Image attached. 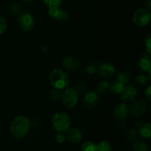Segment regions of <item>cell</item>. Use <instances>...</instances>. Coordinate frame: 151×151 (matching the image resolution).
Wrapping results in <instances>:
<instances>
[{"label":"cell","instance_id":"1","mask_svg":"<svg viewBox=\"0 0 151 151\" xmlns=\"http://www.w3.org/2000/svg\"><path fill=\"white\" fill-rule=\"evenodd\" d=\"M30 127L31 122L27 117L24 115H19L13 118L10 124V130L12 135L16 139H20L27 135Z\"/></svg>","mask_w":151,"mask_h":151},{"label":"cell","instance_id":"2","mask_svg":"<svg viewBox=\"0 0 151 151\" xmlns=\"http://www.w3.org/2000/svg\"><path fill=\"white\" fill-rule=\"evenodd\" d=\"M50 81L52 86L57 90H65L69 84V78L67 73L60 68L52 70L50 74Z\"/></svg>","mask_w":151,"mask_h":151},{"label":"cell","instance_id":"3","mask_svg":"<svg viewBox=\"0 0 151 151\" xmlns=\"http://www.w3.org/2000/svg\"><path fill=\"white\" fill-rule=\"evenodd\" d=\"M52 124L56 131L64 133L71 126L70 117L65 113H57L52 118Z\"/></svg>","mask_w":151,"mask_h":151},{"label":"cell","instance_id":"4","mask_svg":"<svg viewBox=\"0 0 151 151\" xmlns=\"http://www.w3.org/2000/svg\"><path fill=\"white\" fill-rule=\"evenodd\" d=\"M62 102L66 107H74L78 102V93L74 88L67 87L62 94Z\"/></svg>","mask_w":151,"mask_h":151},{"label":"cell","instance_id":"5","mask_svg":"<svg viewBox=\"0 0 151 151\" xmlns=\"http://www.w3.org/2000/svg\"><path fill=\"white\" fill-rule=\"evenodd\" d=\"M151 15L149 10L145 8H140L136 10L133 15V21L139 27H145L149 24Z\"/></svg>","mask_w":151,"mask_h":151},{"label":"cell","instance_id":"6","mask_svg":"<svg viewBox=\"0 0 151 151\" xmlns=\"http://www.w3.org/2000/svg\"><path fill=\"white\" fill-rule=\"evenodd\" d=\"M18 25L24 31H30L33 29L35 22L32 14L28 12H22L18 16Z\"/></svg>","mask_w":151,"mask_h":151},{"label":"cell","instance_id":"7","mask_svg":"<svg viewBox=\"0 0 151 151\" xmlns=\"http://www.w3.org/2000/svg\"><path fill=\"white\" fill-rule=\"evenodd\" d=\"M99 76L105 79L111 78L115 73V68L111 63L105 62L101 64L97 69Z\"/></svg>","mask_w":151,"mask_h":151},{"label":"cell","instance_id":"8","mask_svg":"<svg viewBox=\"0 0 151 151\" xmlns=\"http://www.w3.org/2000/svg\"><path fill=\"white\" fill-rule=\"evenodd\" d=\"M147 110V102L143 99H139L134 102L130 109L131 115L134 117H141Z\"/></svg>","mask_w":151,"mask_h":151},{"label":"cell","instance_id":"9","mask_svg":"<svg viewBox=\"0 0 151 151\" xmlns=\"http://www.w3.org/2000/svg\"><path fill=\"white\" fill-rule=\"evenodd\" d=\"M138 91L135 87L132 85L125 86L120 93V98L123 102H131L137 99Z\"/></svg>","mask_w":151,"mask_h":151},{"label":"cell","instance_id":"10","mask_svg":"<svg viewBox=\"0 0 151 151\" xmlns=\"http://www.w3.org/2000/svg\"><path fill=\"white\" fill-rule=\"evenodd\" d=\"M98 93L96 91L91 90V91L87 92L84 95L83 98V102L87 109H92L97 105V102H98Z\"/></svg>","mask_w":151,"mask_h":151},{"label":"cell","instance_id":"11","mask_svg":"<svg viewBox=\"0 0 151 151\" xmlns=\"http://www.w3.org/2000/svg\"><path fill=\"white\" fill-rule=\"evenodd\" d=\"M63 67L67 71H75L81 66V60L73 56H69L63 60Z\"/></svg>","mask_w":151,"mask_h":151},{"label":"cell","instance_id":"12","mask_svg":"<svg viewBox=\"0 0 151 151\" xmlns=\"http://www.w3.org/2000/svg\"><path fill=\"white\" fill-rule=\"evenodd\" d=\"M129 112V107L127 105V104H118L114 110V116L117 120H124L128 117Z\"/></svg>","mask_w":151,"mask_h":151},{"label":"cell","instance_id":"13","mask_svg":"<svg viewBox=\"0 0 151 151\" xmlns=\"http://www.w3.org/2000/svg\"><path fill=\"white\" fill-rule=\"evenodd\" d=\"M138 68L142 71H149L151 70V60L150 54L143 53L138 60Z\"/></svg>","mask_w":151,"mask_h":151},{"label":"cell","instance_id":"14","mask_svg":"<svg viewBox=\"0 0 151 151\" xmlns=\"http://www.w3.org/2000/svg\"><path fill=\"white\" fill-rule=\"evenodd\" d=\"M67 134L66 135V139L72 143H78L81 142L83 138V133L78 128H72L67 130Z\"/></svg>","mask_w":151,"mask_h":151},{"label":"cell","instance_id":"15","mask_svg":"<svg viewBox=\"0 0 151 151\" xmlns=\"http://www.w3.org/2000/svg\"><path fill=\"white\" fill-rule=\"evenodd\" d=\"M139 133L142 138L147 139H150L151 136V124L150 123L147 122L143 124H139Z\"/></svg>","mask_w":151,"mask_h":151},{"label":"cell","instance_id":"16","mask_svg":"<svg viewBox=\"0 0 151 151\" xmlns=\"http://www.w3.org/2000/svg\"><path fill=\"white\" fill-rule=\"evenodd\" d=\"M124 87H125L124 84H122L119 81L116 80V81H112L109 84V90L113 94H120L121 92L123 90Z\"/></svg>","mask_w":151,"mask_h":151},{"label":"cell","instance_id":"17","mask_svg":"<svg viewBox=\"0 0 151 151\" xmlns=\"http://www.w3.org/2000/svg\"><path fill=\"white\" fill-rule=\"evenodd\" d=\"M117 81H119L124 85H126L131 81V76H130L128 73L125 72V71H122V72H119L118 73Z\"/></svg>","mask_w":151,"mask_h":151},{"label":"cell","instance_id":"18","mask_svg":"<svg viewBox=\"0 0 151 151\" xmlns=\"http://www.w3.org/2000/svg\"><path fill=\"white\" fill-rule=\"evenodd\" d=\"M134 151H147V145L144 141L137 140L133 144Z\"/></svg>","mask_w":151,"mask_h":151},{"label":"cell","instance_id":"19","mask_svg":"<svg viewBox=\"0 0 151 151\" xmlns=\"http://www.w3.org/2000/svg\"><path fill=\"white\" fill-rule=\"evenodd\" d=\"M97 145V151H112V146L108 141H102Z\"/></svg>","mask_w":151,"mask_h":151},{"label":"cell","instance_id":"20","mask_svg":"<svg viewBox=\"0 0 151 151\" xmlns=\"http://www.w3.org/2000/svg\"><path fill=\"white\" fill-rule=\"evenodd\" d=\"M110 83L107 81H101L97 85V93L100 94H104L109 90Z\"/></svg>","mask_w":151,"mask_h":151},{"label":"cell","instance_id":"21","mask_svg":"<svg viewBox=\"0 0 151 151\" xmlns=\"http://www.w3.org/2000/svg\"><path fill=\"white\" fill-rule=\"evenodd\" d=\"M54 19L58 21V22H66V21L69 20V15H68V13L64 10H62V9L60 8L58 13H57V15L54 18Z\"/></svg>","mask_w":151,"mask_h":151},{"label":"cell","instance_id":"22","mask_svg":"<svg viewBox=\"0 0 151 151\" xmlns=\"http://www.w3.org/2000/svg\"><path fill=\"white\" fill-rule=\"evenodd\" d=\"M81 151H97V145L91 142H86L83 144Z\"/></svg>","mask_w":151,"mask_h":151},{"label":"cell","instance_id":"23","mask_svg":"<svg viewBox=\"0 0 151 151\" xmlns=\"http://www.w3.org/2000/svg\"><path fill=\"white\" fill-rule=\"evenodd\" d=\"M46 7H60L61 5L62 0H42Z\"/></svg>","mask_w":151,"mask_h":151},{"label":"cell","instance_id":"24","mask_svg":"<svg viewBox=\"0 0 151 151\" xmlns=\"http://www.w3.org/2000/svg\"><path fill=\"white\" fill-rule=\"evenodd\" d=\"M147 76L143 74H140L136 76L135 78V84L138 87H143L147 83Z\"/></svg>","mask_w":151,"mask_h":151},{"label":"cell","instance_id":"25","mask_svg":"<svg viewBox=\"0 0 151 151\" xmlns=\"http://www.w3.org/2000/svg\"><path fill=\"white\" fill-rule=\"evenodd\" d=\"M10 10L14 14H20L22 12V6L18 2H13L10 4Z\"/></svg>","mask_w":151,"mask_h":151},{"label":"cell","instance_id":"26","mask_svg":"<svg viewBox=\"0 0 151 151\" xmlns=\"http://www.w3.org/2000/svg\"><path fill=\"white\" fill-rule=\"evenodd\" d=\"M60 97H61V94H60V92L59 90L54 88L50 91V98L52 101H54V102L58 101L60 99Z\"/></svg>","mask_w":151,"mask_h":151},{"label":"cell","instance_id":"27","mask_svg":"<svg viewBox=\"0 0 151 151\" xmlns=\"http://www.w3.org/2000/svg\"><path fill=\"white\" fill-rule=\"evenodd\" d=\"M137 136H138V133H137V130L133 128H131L130 130H128V133H127V139L129 142H133V141H134L137 139Z\"/></svg>","mask_w":151,"mask_h":151},{"label":"cell","instance_id":"28","mask_svg":"<svg viewBox=\"0 0 151 151\" xmlns=\"http://www.w3.org/2000/svg\"><path fill=\"white\" fill-rule=\"evenodd\" d=\"M97 67L95 64L89 63V64H88L86 66L85 72L86 73L91 75V74H94V73L97 71Z\"/></svg>","mask_w":151,"mask_h":151},{"label":"cell","instance_id":"29","mask_svg":"<svg viewBox=\"0 0 151 151\" xmlns=\"http://www.w3.org/2000/svg\"><path fill=\"white\" fill-rule=\"evenodd\" d=\"M7 24L5 19L3 16H0V35L5 32V30H7Z\"/></svg>","mask_w":151,"mask_h":151},{"label":"cell","instance_id":"30","mask_svg":"<svg viewBox=\"0 0 151 151\" xmlns=\"http://www.w3.org/2000/svg\"><path fill=\"white\" fill-rule=\"evenodd\" d=\"M145 44L146 51L148 54H150L151 52V36L150 34H148L145 38Z\"/></svg>","mask_w":151,"mask_h":151},{"label":"cell","instance_id":"31","mask_svg":"<svg viewBox=\"0 0 151 151\" xmlns=\"http://www.w3.org/2000/svg\"><path fill=\"white\" fill-rule=\"evenodd\" d=\"M55 140L58 143H63L66 140V135L63 133H61V132H58L55 136Z\"/></svg>","mask_w":151,"mask_h":151},{"label":"cell","instance_id":"32","mask_svg":"<svg viewBox=\"0 0 151 151\" xmlns=\"http://www.w3.org/2000/svg\"><path fill=\"white\" fill-rule=\"evenodd\" d=\"M86 89V84L83 81H79L78 84H76V87H75V90H76L77 93H82L83 91H84V90Z\"/></svg>","mask_w":151,"mask_h":151},{"label":"cell","instance_id":"33","mask_svg":"<svg viewBox=\"0 0 151 151\" xmlns=\"http://www.w3.org/2000/svg\"><path fill=\"white\" fill-rule=\"evenodd\" d=\"M145 97L147 98V100H150L151 99V87L148 86L147 88L145 90Z\"/></svg>","mask_w":151,"mask_h":151},{"label":"cell","instance_id":"34","mask_svg":"<svg viewBox=\"0 0 151 151\" xmlns=\"http://www.w3.org/2000/svg\"><path fill=\"white\" fill-rule=\"evenodd\" d=\"M145 6L147 10L150 11L151 9V0H145Z\"/></svg>","mask_w":151,"mask_h":151},{"label":"cell","instance_id":"35","mask_svg":"<svg viewBox=\"0 0 151 151\" xmlns=\"http://www.w3.org/2000/svg\"><path fill=\"white\" fill-rule=\"evenodd\" d=\"M41 50H42V51L44 52V53H47V50H48V47H47V45H43Z\"/></svg>","mask_w":151,"mask_h":151},{"label":"cell","instance_id":"36","mask_svg":"<svg viewBox=\"0 0 151 151\" xmlns=\"http://www.w3.org/2000/svg\"><path fill=\"white\" fill-rule=\"evenodd\" d=\"M22 1H24V2H30V1H32V0H22Z\"/></svg>","mask_w":151,"mask_h":151}]
</instances>
